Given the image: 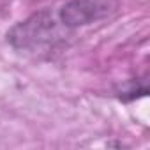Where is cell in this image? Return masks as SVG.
Here are the masks:
<instances>
[{"label": "cell", "mask_w": 150, "mask_h": 150, "mask_svg": "<svg viewBox=\"0 0 150 150\" xmlns=\"http://www.w3.org/2000/svg\"><path fill=\"white\" fill-rule=\"evenodd\" d=\"M60 23L62 21L55 13L42 9L16 23L7 32V41L14 50L37 51L53 44L60 37Z\"/></svg>", "instance_id": "cell-1"}, {"label": "cell", "mask_w": 150, "mask_h": 150, "mask_svg": "<svg viewBox=\"0 0 150 150\" xmlns=\"http://www.w3.org/2000/svg\"><path fill=\"white\" fill-rule=\"evenodd\" d=\"M117 9L118 0H69L58 18L65 28H78L104 20Z\"/></svg>", "instance_id": "cell-2"}]
</instances>
